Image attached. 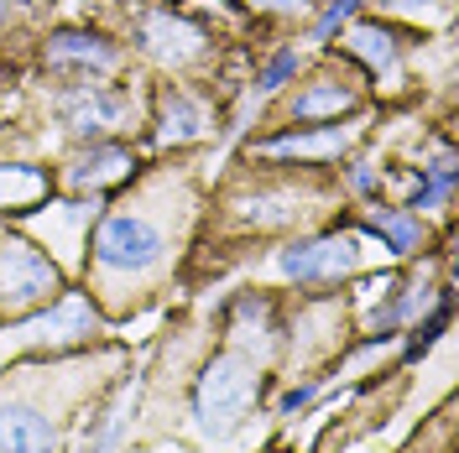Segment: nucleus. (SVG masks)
Here are the masks:
<instances>
[{
  "label": "nucleus",
  "mask_w": 459,
  "mask_h": 453,
  "mask_svg": "<svg viewBox=\"0 0 459 453\" xmlns=\"http://www.w3.org/2000/svg\"><path fill=\"white\" fill-rule=\"evenodd\" d=\"M355 141V125H340V120H324V125H292L282 136H266V141H251V157H303V162H324V157H340L344 146Z\"/></svg>",
  "instance_id": "obj_12"
},
{
  "label": "nucleus",
  "mask_w": 459,
  "mask_h": 453,
  "mask_svg": "<svg viewBox=\"0 0 459 453\" xmlns=\"http://www.w3.org/2000/svg\"><path fill=\"white\" fill-rule=\"evenodd\" d=\"M63 292V277H57L53 255L42 245H31L22 235H5L0 240V308L5 312H27L42 308Z\"/></svg>",
  "instance_id": "obj_4"
},
{
  "label": "nucleus",
  "mask_w": 459,
  "mask_h": 453,
  "mask_svg": "<svg viewBox=\"0 0 459 453\" xmlns=\"http://www.w3.org/2000/svg\"><path fill=\"white\" fill-rule=\"evenodd\" d=\"M355 229L371 235V240H381L386 255H418L429 245V225H423V214H412V209H371V214L355 219Z\"/></svg>",
  "instance_id": "obj_15"
},
{
  "label": "nucleus",
  "mask_w": 459,
  "mask_h": 453,
  "mask_svg": "<svg viewBox=\"0 0 459 453\" xmlns=\"http://www.w3.org/2000/svg\"><path fill=\"white\" fill-rule=\"evenodd\" d=\"M444 329H449V286L433 297V312H429V318H418V323L407 329V339H402V360H407V365H412V360H423Z\"/></svg>",
  "instance_id": "obj_18"
},
{
  "label": "nucleus",
  "mask_w": 459,
  "mask_h": 453,
  "mask_svg": "<svg viewBox=\"0 0 459 453\" xmlns=\"http://www.w3.org/2000/svg\"><path fill=\"white\" fill-rule=\"evenodd\" d=\"M204 131H209V110L188 89H162L157 94V141L162 146H188L199 141Z\"/></svg>",
  "instance_id": "obj_16"
},
{
  "label": "nucleus",
  "mask_w": 459,
  "mask_h": 453,
  "mask_svg": "<svg viewBox=\"0 0 459 453\" xmlns=\"http://www.w3.org/2000/svg\"><path fill=\"white\" fill-rule=\"evenodd\" d=\"M131 172H136V151L126 141H115V136H105V141H79V151L63 167V183L74 193H94L100 199V193L120 188Z\"/></svg>",
  "instance_id": "obj_9"
},
{
  "label": "nucleus",
  "mask_w": 459,
  "mask_h": 453,
  "mask_svg": "<svg viewBox=\"0 0 459 453\" xmlns=\"http://www.w3.org/2000/svg\"><path fill=\"white\" fill-rule=\"evenodd\" d=\"M94 334H100V312L89 303V292H57L48 312H37L16 329V339H27L31 349H63V344H84Z\"/></svg>",
  "instance_id": "obj_7"
},
{
  "label": "nucleus",
  "mask_w": 459,
  "mask_h": 453,
  "mask_svg": "<svg viewBox=\"0 0 459 453\" xmlns=\"http://www.w3.org/2000/svg\"><path fill=\"white\" fill-rule=\"evenodd\" d=\"M235 209H240L246 225L282 229L308 214V188H298V183H266V188H251L246 199H235Z\"/></svg>",
  "instance_id": "obj_14"
},
{
  "label": "nucleus",
  "mask_w": 459,
  "mask_h": 453,
  "mask_svg": "<svg viewBox=\"0 0 459 453\" xmlns=\"http://www.w3.org/2000/svg\"><path fill=\"white\" fill-rule=\"evenodd\" d=\"M5 21H11V0H0V27H5Z\"/></svg>",
  "instance_id": "obj_24"
},
{
  "label": "nucleus",
  "mask_w": 459,
  "mask_h": 453,
  "mask_svg": "<svg viewBox=\"0 0 459 453\" xmlns=\"http://www.w3.org/2000/svg\"><path fill=\"white\" fill-rule=\"evenodd\" d=\"M366 0H329L324 11H318V21H314V42H334L344 31V21H355V11H360Z\"/></svg>",
  "instance_id": "obj_20"
},
{
  "label": "nucleus",
  "mask_w": 459,
  "mask_h": 453,
  "mask_svg": "<svg viewBox=\"0 0 459 453\" xmlns=\"http://www.w3.org/2000/svg\"><path fill=\"white\" fill-rule=\"evenodd\" d=\"M0 453H57V417L37 401H0Z\"/></svg>",
  "instance_id": "obj_13"
},
{
  "label": "nucleus",
  "mask_w": 459,
  "mask_h": 453,
  "mask_svg": "<svg viewBox=\"0 0 459 453\" xmlns=\"http://www.w3.org/2000/svg\"><path fill=\"white\" fill-rule=\"evenodd\" d=\"M318 397V380H298V386H287L282 397H277V417H298V412H308Z\"/></svg>",
  "instance_id": "obj_21"
},
{
  "label": "nucleus",
  "mask_w": 459,
  "mask_h": 453,
  "mask_svg": "<svg viewBox=\"0 0 459 453\" xmlns=\"http://www.w3.org/2000/svg\"><path fill=\"white\" fill-rule=\"evenodd\" d=\"M344 183H350V193L371 199L376 188H381V172H376L371 162H350V167H344Z\"/></svg>",
  "instance_id": "obj_22"
},
{
  "label": "nucleus",
  "mask_w": 459,
  "mask_h": 453,
  "mask_svg": "<svg viewBox=\"0 0 459 453\" xmlns=\"http://www.w3.org/2000/svg\"><path fill=\"white\" fill-rule=\"evenodd\" d=\"M298 73H303V53H298V47H282V53H272L261 63L256 94H282L287 84H298Z\"/></svg>",
  "instance_id": "obj_19"
},
{
  "label": "nucleus",
  "mask_w": 459,
  "mask_h": 453,
  "mask_svg": "<svg viewBox=\"0 0 459 453\" xmlns=\"http://www.w3.org/2000/svg\"><path fill=\"white\" fill-rule=\"evenodd\" d=\"M251 11H272V16H303L308 0H246Z\"/></svg>",
  "instance_id": "obj_23"
},
{
  "label": "nucleus",
  "mask_w": 459,
  "mask_h": 453,
  "mask_svg": "<svg viewBox=\"0 0 459 453\" xmlns=\"http://www.w3.org/2000/svg\"><path fill=\"white\" fill-rule=\"evenodd\" d=\"M402 47H407V42H397V31L386 27V21H344V53L355 57L376 84L397 89V79H402Z\"/></svg>",
  "instance_id": "obj_11"
},
{
  "label": "nucleus",
  "mask_w": 459,
  "mask_h": 453,
  "mask_svg": "<svg viewBox=\"0 0 459 453\" xmlns=\"http://www.w3.org/2000/svg\"><path fill=\"white\" fill-rule=\"evenodd\" d=\"M162 203H120L110 209L100 225H94V240H89V277L100 282V292L110 286H131L146 282L168 266L172 255V229L162 214H152Z\"/></svg>",
  "instance_id": "obj_1"
},
{
  "label": "nucleus",
  "mask_w": 459,
  "mask_h": 453,
  "mask_svg": "<svg viewBox=\"0 0 459 453\" xmlns=\"http://www.w3.org/2000/svg\"><path fill=\"white\" fill-rule=\"evenodd\" d=\"M42 68L63 79H110L120 68V42L89 27H63L42 42Z\"/></svg>",
  "instance_id": "obj_6"
},
{
  "label": "nucleus",
  "mask_w": 459,
  "mask_h": 453,
  "mask_svg": "<svg viewBox=\"0 0 459 453\" xmlns=\"http://www.w3.org/2000/svg\"><path fill=\"white\" fill-rule=\"evenodd\" d=\"M53 193V177L31 162H5L0 167V209L5 214H31L37 203Z\"/></svg>",
  "instance_id": "obj_17"
},
{
  "label": "nucleus",
  "mask_w": 459,
  "mask_h": 453,
  "mask_svg": "<svg viewBox=\"0 0 459 453\" xmlns=\"http://www.w3.org/2000/svg\"><path fill=\"white\" fill-rule=\"evenodd\" d=\"M136 47L152 53L157 63H168V68H194L209 57V31L199 21H188V16H178V11H152L136 21Z\"/></svg>",
  "instance_id": "obj_8"
},
{
  "label": "nucleus",
  "mask_w": 459,
  "mask_h": 453,
  "mask_svg": "<svg viewBox=\"0 0 459 453\" xmlns=\"http://www.w3.org/2000/svg\"><path fill=\"white\" fill-rule=\"evenodd\" d=\"M277 271L298 286H324L360 271V235L355 229H329V235H303L277 251Z\"/></svg>",
  "instance_id": "obj_5"
},
{
  "label": "nucleus",
  "mask_w": 459,
  "mask_h": 453,
  "mask_svg": "<svg viewBox=\"0 0 459 453\" xmlns=\"http://www.w3.org/2000/svg\"><path fill=\"white\" fill-rule=\"evenodd\" d=\"M131 115H136L131 89H115L105 79H74L57 94V120L74 141H105L131 125Z\"/></svg>",
  "instance_id": "obj_3"
},
{
  "label": "nucleus",
  "mask_w": 459,
  "mask_h": 453,
  "mask_svg": "<svg viewBox=\"0 0 459 453\" xmlns=\"http://www.w3.org/2000/svg\"><path fill=\"white\" fill-rule=\"evenodd\" d=\"M355 110H360V94L334 68L314 73L308 84L287 99V120L292 125H324V120H340V115H355Z\"/></svg>",
  "instance_id": "obj_10"
},
{
  "label": "nucleus",
  "mask_w": 459,
  "mask_h": 453,
  "mask_svg": "<svg viewBox=\"0 0 459 453\" xmlns=\"http://www.w3.org/2000/svg\"><path fill=\"white\" fill-rule=\"evenodd\" d=\"M261 365L246 349H220L194 380V423L204 438H230L261 401Z\"/></svg>",
  "instance_id": "obj_2"
}]
</instances>
